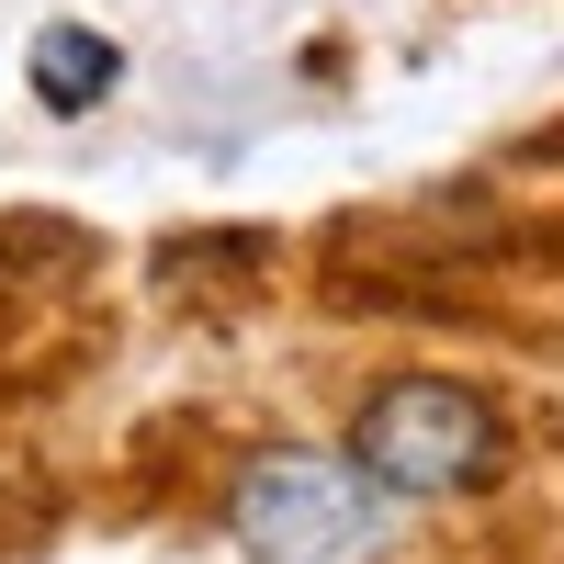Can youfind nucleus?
Instances as JSON below:
<instances>
[{
    "instance_id": "f257e3e1",
    "label": "nucleus",
    "mask_w": 564,
    "mask_h": 564,
    "mask_svg": "<svg viewBox=\"0 0 564 564\" xmlns=\"http://www.w3.org/2000/svg\"><path fill=\"white\" fill-rule=\"evenodd\" d=\"M350 463L384 497H475L508 475V417L452 372H395L350 406Z\"/></svg>"
},
{
    "instance_id": "f03ea898",
    "label": "nucleus",
    "mask_w": 564,
    "mask_h": 564,
    "mask_svg": "<svg viewBox=\"0 0 564 564\" xmlns=\"http://www.w3.org/2000/svg\"><path fill=\"white\" fill-rule=\"evenodd\" d=\"M226 531H238L249 564H372L384 553V486L361 463L260 452L226 497Z\"/></svg>"
},
{
    "instance_id": "7ed1b4c3",
    "label": "nucleus",
    "mask_w": 564,
    "mask_h": 564,
    "mask_svg": "<svg viewBox=\"0 0 564 564\" xmlns=\"http://www.w3.org/2000/svg\"><path fill=\"white\" fill-rule=\"evenodd\" d=\"M113 68H124V57H113L90 23H45V34H34V102H45V113H90V102L113 90Z\"/></svg>"
}]
</instances>
